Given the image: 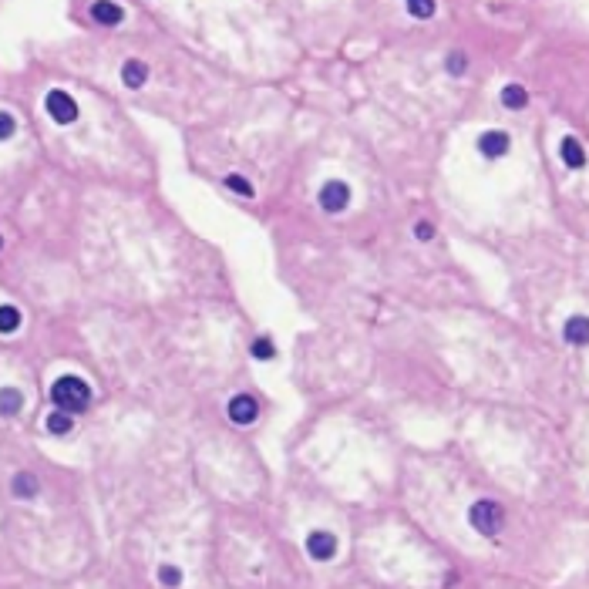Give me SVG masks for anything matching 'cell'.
Here are the masks:
<instances>
[{"label": "cell", "instance_id": "cell-14", "mask_svg": "<svg viewBox=\"0 0 589 589\" xmlns=\"http://www.w3.org/2000/svg\"><path fill=\"white\" fill-rule=\"evenodd\" d=\"M14 495H17V499H30V495H37V478L27 475V471L14 475Z\"/></svg>", "mask_w": 589, "mask_h": 589}, {"label": "cell", "instance_id": "cell-8", "mask_svg": "<svg viewBox=\"0 0 589 589\" xmlns=\"http://www.w3.org/2000/svg\"><path fill=\"white\" fill-rule=\"evenodd\" d=\"M478 149H482V155H488V159H499V155L509 151V135H505V132H485V135L478 138Z\"/></svg>", "mask_w": 589, "mask_h": 589}, {"label": "cell", "instance_id": "cell-9", "mask_svg": "<svg viewBox=\"0 0 589 589\" xmlns=\"http://www.w3.org/2000/svg\"><path fill=\"white\" fill-rule=\"evenodd\" d=\"M562 333H566V340H569V344L586 347V344H589V317H569Z\"/></svg>", "mask_w": 589, "mask_h": 589}, {"label": "cell", "instance_id": "cell-2", "mask_svg": "<svg viewBox=\"0 0 589 589\" xmlns=\"http://www.w3.org/2000/svg\"><path fill=\"white\" fill-rule=\"evenodd\" d=\"M469 519H471V526L482 532V535H499V529L505 526V512H502V505L499 502H475L471 505V512H469Z\"/></svg>", "mask_w": 589, "mask_h": 589}, {"label": "cell", "instance_id": "cell-24", "mask_svg": "<svg viewBox=\"0 0 589 589\" xmlns=\"http://www.w3.org/2000/svg\"><path fill=\"white\" fill-rule=\"evenodd\" d=\"M0 246H4V240H0Z\"/></svg>", "mask_w": 589, "mask_h": 589}, {"label": "cell", "instance_id": "cell-4", "mask_svg": "<svg viewBox=\"0 0 589 589\" xmlns=\"http://www.w3.org/2000/svg\"><path fill=\"white\" fill-rule=\"evenodd\" d=\"M350 202V189L344 182H327L323 189H320V206L327 212H344Z\"/></svg>", "mask_w": 589, "mask_h": 589}, {"label": "cell", "instance_id": "cell-7", "mask_svg": "<svg viewBox=\"0 0 589 589\" xmlns=\"http://www.w3.org/2000/svg\"><path fill=\"white\" fill-rule=\"evenodd\" d=\"M121 7L118 4H111V0H94L91 4V20L94 24H101V27H115V24H121Z\"/></svg>", "mask_w": 589, "mask_h": 589}, {"label": "cell", "instance_id": "cell-19", "mask_svg": "<svg viewBox=\"0 0 589 589\" xmlns=\"http://www.w3.org/2000/svg\"><path fill=\"white\" fill-rule=\"evenodd\" d=\"M273 354H276V347H273L266 337H259L256 344H253V357H256V361H270Z\"/></svg>", "mask_w": 589, "mask_h": 589}, {"label": "cell", "instance_id": "cell-5", "mask_svg": "<svg viewBox=\"0 0 589 589\" xmlns=\"http://www.w3.org/2000/svg\"><path fill=\"white\" fill-rule=\"evenodd\" d=\"M256 414H259V404H256V397H249V394H240V397L229 401V418L236 424H253Z\"/></svg>", "mask_w": 589, "mask_h": 589}, {"label": "cell", "instance_id": "cell-12", "mask_svg": "<svg viewBox=\"0 0 589 589\" xmlns=\"http://www.w3.org/2000/svg\"><path fill=\"white\" fill-rule=\"evenodd\" d=\"M526 101H529V94H526V88L522 85H505L502 88V105L505 108H526Z\"/></svg>", "mask_w": 589, "mask_h": 589}, {"label": "cell", "instance_id": "cell-1", "mask_svg": "<svg viewBox=\"0 0 589 589\" xmlns=\"http://www.w3.org/2000/svg\"><path fill=\"white\" fill-rule=\"evenodd\" d=\"M51 401H54V408L58 411H68V414H75V411H85L91 404V391L88 384L81 378H58L54 380V388H51Z\"/></svg>", "mask_w": 589, "mask_h": 589}, {"label": "cell", "instance_id": "cell-21", "mask_svg": "<svg viewBox=\"0 0 589 589\" xmlns=\"http://www.w3.org/2000/svg\"><path fill=\"white\" fill-rule=\"evenodd\" d=\"M14 118H11V115H7V111H0V142H7V138L14 135Z\"/></svg>", "mask_w": 589, "mask_h": 589}, {"label": "cell", "instance_id": "cell-11", "mask_svg": "<svg viewBox=\"0 0 589 589\" xmlns=\"http://www.w3.org/2000/svg\"><path fill=\"white\" fill-rule=\"evenodd\" d=\"M145 78H149V68H145L142 61H125V68H121V81H125L128 88H142V85H145Z\"/></svg>", "mask_w": 589, "mask_h": 589}, {"label": "cell", "instance_id": "cell-13", "mask_svg": "<svg viewBox=\"0 0 589 589\" xmlns=\"http://www.w3.org/2000/svg\"><path fill=\"white\" fill-rule=\"evenodd\" d=\"M24 404V394L14 391V388H4L0 391V414H17Z\"/></svg>", "mask_w": 589, "mask_h": 589}, {"label": "cell", "instance_id": "cell-18", "mask_svg": "<svg viewBox=\"0 0 589 589\" xmlns=\"http://www.w3.org/2000/svg\"><path fill=\"white\" fill-rule=\"evenodd\" d=\"M159 583L168 586V589H175L182 583V573L175 569V566H162V569H159Z\"/></svg>", "mask_w": 589, "mask_h": 589}, {"label": "cell", "instance_id": "cell-16", "mask_svg": "<svg viewBox=\"0 0 589 589\" xmlns=\"http://www.w3.org/2000/svg\"><path fill=\"white\" fill-rule=\"evenodd\" d=\"M17 327H20L17 306H0V333H14Z\"/></svg>", "mask_w": 589, "mask_h": 589}, {"label": "cell", "instance_id": "cell-6", "mask_svg": "<svg viewBox=\"0 0 589 589\" xmlns=\"http://www.w3.org/2000/svg\"><path fill=\"white\" fill-rule=\"evenodd\" d=\"M306 552H310L314 559L327 562V559H333V552H337V539H333L330 532H310V539H306Z\"/></svg>", "mask_w": 589, "mask_h": 589}, {"label": "cell", "instance_id": "cell-3", "mask_svg": "<svg viewBox=\"0 0 589 589\" xmlns=\"http://www.w3.org/2000/svg\"><path fill=\"white\" fill-rule=\"evenodd\" d=\"M44 108H47V115L58 121V125H71V121L78 118L75 98H71V94H64V91H51V94L44 98Z\"/></svg>", "mask_w": 589, "mask_h": 589}, {"label": "cell", "instance_id": "cell-17", "mask_svg": "<svg viewBox=\"0 0 589 589\" xmlns=\"http://www.w3.org/2000/svg\"><path fill=\"white\" fill-rule=\"evenodd\" d=\"M408 14L424 20V17L435 14V0H408Z\"/></svg>", "mask_w": 589, "mask_h": 589}, {"label": "cell", "instance_id": "cell-23", "mask_svg": "<svg viewBox=\"0 0 589 589\" xmlns=\"http://www.w3.org/2000/svg\"><path fill=\"white\" fill-rule=\"evenodd\" d=\"M414 236H418V240H431V236H435V226H431V223H418V226H414Z\"/></svg>", "mask_w": 589, "mask_h": 589}, {"label": "cell", "instance_id": "cell-10", "mask_svg": "<svg viewBox=\"0 0 589 589\" xmlns=\"http://www.w3.org/2000/svg\"><path fill=\"white\" fill-rule=\"evenodd\" d=\"M559 151H562V162H566L569 168H583V166H586V151H583V145H579L576 138H562Z\"/></svg>", "mask_w": 589, "mask_h": 589}, {"label": "cell", "instance_id": "cell-15", "mask_svg": "<svg viewBox=\"0 0 589 589\" xmlns=\"http://www.w3.org/2000/svg\"><path fill=\"white\" fill-rule=\"evenodd\" d=\"M47 431H51V435H68V431H71V414H68V411L47 414Z\"/></svg>", "mask_w": 589, "mask_h": 589}, {"label": "cell", "instance_id": "cell-22", "mask_svg": "<svg viewBox=\"0 0 589 589\" xmlns=\"http://www.w3.org/2000/svg\"><path fill=\"white\" fill-rule=\"evenodd\" d=\"M448 71H452V75H461V71H465V58H461V51H454L452 58H448Z\"/></svg>", "mask_w": 589, "mask_h": 589}, {"label": "cell", "instance_id": "cell-20", "mask_svg": "<svg viewBox=\"0 0 589 589\" xmlns=\"http://www.w3.org/2000/svg\"><path fill=\"white\" fill-rule=\"evenodd\" d=\"M226 185L232 189V192H236V196H246V199L253 196V185H249L246 179H240V175H229V179H226Z\"/></svg>", "mask_w": 589, "mask_h": 589}]
</instances>
